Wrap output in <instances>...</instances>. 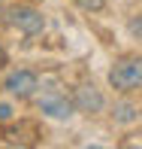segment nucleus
Masks as SVG:
<instances>
[{
    "label": "nucleus",
    "mask_w": 142,
    "mask_h": 149,
    "mask_svg": "<svg viewBox=\"0 0 142 149\" xmlns=\"http://www.w3.org/2000/svg\"><path fill=\"white\" fill-rule=\"evenodd\" d=\"M109 85L115 91H121V94L139 91L142 88V55L115 61L112 70H109Z\"/></svg>",
    "instance_id": "1"
},
{
    "label": "nucleus",
    "mask_w": 142,
    "mask_h": 149,
    "mask_svg": "<svg viewBox=\"0 0 142 149\" xmlns=\"http://www.w3.org/2000/svg\"><path fill=\"white\" fill-rule=\"evenodd\" d=\"M12 119V107L9 104H0V122H9Z\"/></svg>",
    "instance_id": "9"
},
{
    "label": "nucleus",
    "mask_w": 142,
    "mask_h": 149,
    "mask_svg": "<svg viewBox=\"0 0 142 149\" xmlns=\"http://www.w3.org/2000/svg\"><path fill=\"white\" fill-rule=\"evenodd\" d=\"M73 3H76L79 9H85V12H100L106 6V0H73Z\"/></svg>",
    "instance_id": "7"
},
{
    "label": "nucleus",
    "mask_w": 142,
    "mask_h": 149,
    "mask_svg": "<svg viewBox=\"0 0 142 149\" xmlns=\"http://www.w3.org/2000/svg\"><path fill=\"white\" fill-rule=\"evenodd\" d=\"M73 110H76V104L58 88H45L43 97H39V113H45L51 119H70Z\"/></svg>",
    "instance_id": "4"
},
{
    "label": "nucleus",
    "mask_w": 142,
    "mask_h": 149,
    "mask_svg": "<svg viewBox=\"0 0 142 149\" xmlns=\"http://www.w3.org/2000/svg\"><path fill=\"white\" fill-rule=\"evenodd\" d=\"M3 67H6V49L0 46V70H3Z\"/></svg>",
    "instance_id": "10"
},
{
    "label": "nucleus",
    "mask_w": 142,
    "mask_h": 149,
    "mask_svg": "<svg viewBox=\"0 0 142 149\" xmlns=\"http://www.w3.org/2000/svg\"><path fill=\"white\" fill-rule=\"evenodd\" d=\"M6 24L15 31H21L24 37H36L45 28V15L33 6H9L6 9Z\"/></svg>",
    "instance_id": "2"
},
{
    "label": "nucleus",
    "mask_w": 142,
    "mask_h": 149,
    "mask_svg": "<svg viewBox=\"0 0 142 149\" xmlns=\"http://www.w3.org/2000/svg\"><path fill=\"white\" fill-rule=\"evenodd\" d=\"M127 28H130V33H133V37H139V40H142V18H133Z\"/></svg>",
    "instance_id": "8"
},
{
    "label": "nucleus",
    "mask_w": 142,
    "mask_h": 149,
    "mask_svg": "<svg viewBox=\"0 0 142 149\" xmlns=\"http://www.w3.org/2000/svg\"><path fill=\"white\" fill-rule=\"evenodd\" d=\"M3 88L12 94V97H18V100H27L36 94L39 88V76L33 70H12L9 76L3 79Z\"/></svg>",
    "instance_id": "3"
},
{
    "label": "nucleus",
    "mask_w": 142,
    "mask_h": 149,
    "mask_svg": "<svg viewBox=\"0 0 142 149\" xmlns=\"http://www.w3.org/2000/svg\"><path fill=\"white\" fill-rule=\"evenodd\" d=\"M73 104H76L79 113H88V116H94V113L103 110V94H100V88L94 82H82L76 85V91H73Z\"/></svg>",
    "instance_id": "5"
},
{
    "label": "nucleus",
    "mask_w": 142,
    "mask_h": 149,
    "mask_svg": "<svg viewBox=\"0 0 142 149\" xmlns=\"http://www.w3.org/2000/svg\"><path fill=\"white\" fill-rule=\"evenodd\" d=\"M112 116L118 119V122H133V119H136V107H130V104H118Z\"/></svg>",
    "instance_id": "6"
}]
</instances>
